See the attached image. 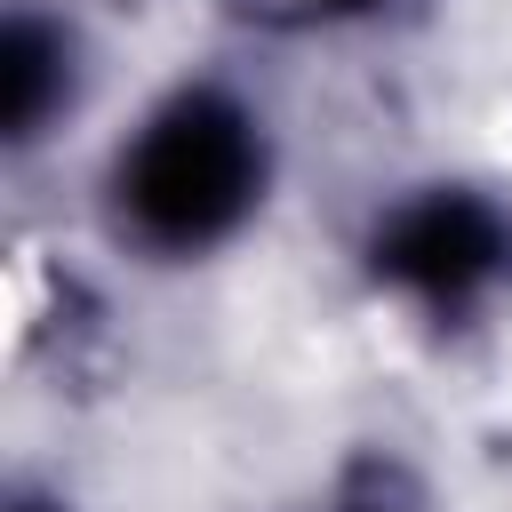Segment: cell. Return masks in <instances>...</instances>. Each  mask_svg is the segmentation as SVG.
Returning a JSON list of instances; mask_svg holds the SVG:
<instances>
[{
    "mask_svg": "<svg viewBox=\"0 0 512 512\" xmlns=\"http://www.w3.org/2000/svg\"><path fill=\"white\" fill-rule=\"evenodd\" d=\"M408 0H232V16L248 24H272V32H328V24H368V16H392Z\"/></svg>",
    "mask_w": 512,
    "mask_h": 512,
    "instance_id": "cell-5",
    "label": "cell"
},
{
    "mask_svg": "<svg viewBox=\"0 0 512 512\" xmlns=\"http://www.w3.org/2000/svg\"><path fill=\"white\" fill-rule=\"evenodd\" d=\"M368 280L432 320H472L512 280V208L472 184H424L368 224Z\"/></svg>",
    "mask_w": 512,
    "mask_h": 512,
    "instance_id": "cell-2",
    "label": "cell"
},
{
    "mask_svg": "<svg viewBox=\"0 0 512 512\" xmlns=\"http://www.w3.org/2000/svg\"><path fill=\"white\" fill-rule=\"evenodd\" d=\"M80 96V48L56 16L8 8L0 24V128L8 144H40Z\"/></svg>",
    "mask_w": 512,
    "mask_h": 512,
    "instance_id": "cell-3",
    "label": "cell"
},
{
    "mask_svg": "<svg viewBox=\"0 0 512 512\" xmlns=\"http://www.w3.org/2000/svg\"><path fill=\"white\" fill-rule=\"evenodd\" d=\"M8 512H64V504H56V496H40V488H24V496H16Z\"/></svg>",
    "mask_w": 512,
    "mask_h": 512,
    "instance_id": "cell-6",
    "label": "cell"
},
{
    "mask_svg": "<svg viewBox=\"0 0 512 512\" xmlns=\"http://www.w3.org/2000/svg\"><path fill=\"white\" fill-rule=\"evenodd\" d=\"M320 512H424V488H416V472H408L400 456L360 448V456L336 472V488H328Z\"/></svg>",
    "mask_w": 512,
    "mask_h": 512,
    "instance_id": "cell-4",
    "label": "cell"
},
{
    "mask_svg": "<svg viewBox=\"0 0 512 512\" xmlns=\"http://www.w3.org/2000/svg\"><path fill=\"white\" fill-rule=\"evenodd\" d=\"M272 184L264 120L232 88H176L144 112V128L120 144L104 192L120 240L144 256H208L224 248Z\"/></svg>",
    "mask_w": 512,
    "mask_h": 512,
    "instance_id": "cell-1",
    "label": "cell"
}]
</instances>
